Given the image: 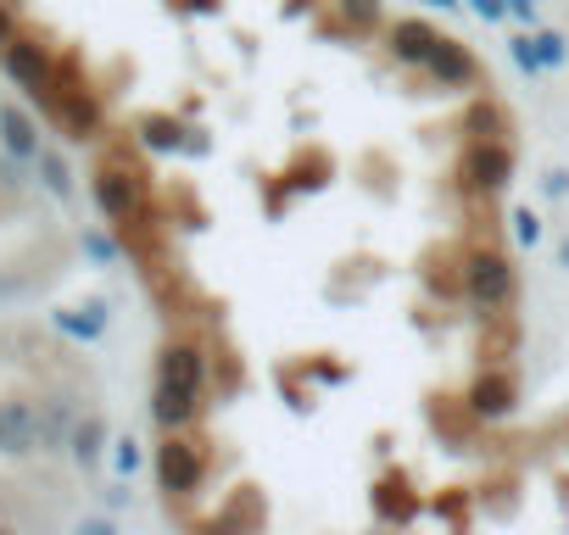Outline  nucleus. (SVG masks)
Returning a JSON list of instances; mask_svg holds the SVG:
<instances>
[{
    "label": "nucleus",
    "mask_w": 569,
    "mask_h": 535,
    "mask_svg": "<svg viewBox=\"0 0 569 535\" xmlns=\"http://www.w3.org/2000/svg\"><path fill=\"white\" fill-rule=\"evenodd\" d=\"M336 7H341V18H347L352 34H375V29L386 23V7H380V0H336Z\"/></svg>",
    "instance_id": "nucleus-20"
},
{
    "label": "nucleus",
    "mask_w": 569,
    "mask_h": 535,
    "mask_svg": "<svg viewBox=\"0 0 569 535\" xmlns=\"http://www.w3.org/2000/svg\"><path fill=\"white\" fill-rule=\"evenodd\" d=\"M458 291H463V302H469L475 313H486V319L508 313V307H513V291H519L513 256L497 251V245H486V240L469 245L463 262H458Z\"/></svg>",
    "instance_id": "nucleus-2"
},
{
    "label": "nucleus",
    "mask_w": 569,
    "mask_h": 535,
    "mask_svg": "<svg viewBox=\"0 0 569 535\" xmlns=\"http://www.w3.org/2000/svg\"><path fill=\"white\" fill-rule=\"evenodd\" d=\"M18 34H23V29H18V12L7 7V0H0V46H12Z\"/></svg>",
    "instance_id": "nucleus-29"
},
{
    "label": "nucleus",
    "mask_w": 569,
    "mask_h": 535,
    "mask_svg": "<svg viewBox=\"0 0 569 535\" xmlns=\"http://www.w3.org/2000/svg\"><path fill=\"white\" fill-rule=\"evenodd\" d=\"M508 57H513V68H519V73H530V79H536V73H547V68H541V51H536V40H530V34L508 40Z\"/></svg>",
    "instance_id": "nucleus-24"
},
{
    "label": "nucleus",
    "mask_w": 569,
    "mask_h": 535,
    "mask_svg": "<svg viewBox=\"0 0 569 535\" xmlns=\"http://www.w3.org/2000/svg\"><path fill=\"white\" fill-rule=\"evenodd\" d=\"M541 190H547V195H569V173H563V168H547V173H541Z\"/></svg>",
    "instance_id": "nucleus-30"
},
{
    "label": "nucleus",
    "mask_w": 569,
    "mask_h": 535,
    "mask_svg": "<svg viewBox=\"0 0 569 535\" xmlns=\"http://www.w3.org/2000/svg\"><path fill=\"white\" fill-rule=\"evenodd\" d=\"M469 12H475L480 23H502V18H508V0H469Z\"/></svg>",
    "instance_id": "nucleus-27"
},
{
    "label": "nucleus",
    "mask_w": 569,
    "mask_h": 535,
    "mask_svg": "<svg viewBox=\"0 0 569 535\" xmlns=\"http://www.w3.org/2000/svg\"><path fill=\"white\" fill-rule=\"evenodd\" d=\"M184 151H190V157H207V134L190 129V134H184Z\"/></svg>",
    "instance_id": "nucleus-32"
},
{
    "label": "nucleus",
    "mask_w": 569,
    "mask_h": 535,
    "mask_svg": "<svg viewBox=\"0 0 569 535\" xmlns=\"http://www.w3.org/2000/svg\"><path fill=\"white\" fill-rule=\"evenodd\" d=\"M430 424H436L452 446H469V435L480 430V418H475L469 402H430Z\"/></svg>",
    "instance_id": "nucleus-17"
},
{
    "label": "nucleus",
    "mask_w": 569,
    "mask_h": 535,
    "mask_svg": "<svg viewBox=\"0 0 569 535\" xmlns=\"http://www.w3.org/2000/svg\"><path fill=\"white\" fill-rule=\"evenodd\" d=\"M463 129H469V140H491V134H502V107H497V101H475L469 118H463Z\"/></svg>",
    "instance_id": "nucleus-21"
},
{
    "label": "nucleus",
    "mask_w": 569,
    "mask_h": 535,
    "mask_svg": "<svg viewBox=\"0 0 569 535\" xmlns=\"http://www.w3.org/2000/svg\"><path fill=\"white\" fill-rule=\"evenodd\" d=\"M84 251H90L96 262H112V256H118V240H107V234H84Z\"/></svg>",
    "instance_id": "nucleus-28"
},
{
    "label": "nucleus",
    "mask_w": 569,
    "mask_h": 535,
    "mask_svg": "<svg viewBox=\"0 0 569 535\" xmlns=\"http://www.w3.org/2000/svg\"><path fill=\"white\" fill-rule=\"evenodd\" d=\"M419 507H425V502L413 496V480H408L402 468L375 480V518H380V524H413Z\"/></svg>",
    "instance_id": "nucleus-14"
},
{
    "label": "nucleus",
    "mask_w": 569,
    "mask_h": 535,
    "mask_svg": "<svg viewBox=\"0 0 569 535\" xmlns=\"http://www.w3.org/2000/svg\"><path fill=\"white\" fill-rule=\"evenodd\" d=\"M57 330H68V335H79V341H101V330H107V302H84V307L57 313Z\"/></svg>",
    "instance_id": "nucleus-19"
},
{
    "label": "nucleus",
    "mask_w": 569,
    "mask_h": 535,
    "mask_svg": "<svg viewBox=\"0 0 569 535\" xmlns=\"http://www.w3.org/2000/svg\"><path fill=\"white\" fill-rule=\"evenodd\" d=\"M90 190H96V206L107 212V223H118L123 234L146 223V206H151V179H146V168H140V162H134L123 145H118V151H107V157L96 162Z\"/></svg>",
    "instance_id": "nucleus-1"
},
{
    "label": "nucleus",
    "mask_w": 569,
    "mask_h": 535,
    "mask_svg": "<svg viewBox=\"0 0 569 535\" xmlns=\"http://www.w3.org/2000/svg\"><path fill=\"white\" fill-rule=\"evenodd\" d=\"M157 380H173V385H190V391H207V352L196 341H168L157 352Z\"/></svg>",
    "instance_id": "nucleus-12"
},
{
    "label": "nucleus",
    "mask_w": 569,
    "mask_h": 535,
    "mask_svg": "<svg viewBox=\"0 0 569 535\" xmlns=\"http://www.w3.org/2000/svg\"><path fill=\"white\" fill-rule=\"evenodd\" d=\"M68 457L79 463V468H96L101 457H107V418H79L73 424V435H68Z\"/></svg>",
    "instance_id": "nucleus-16"
},
{
    "label": "nucleus",
    "mask_w": 569,
    "mask_h": 535,
    "mask_svg": "<svg viewBox=\"0 0 569 535\" xmlns=\"http://www.w3.org/2000/svg\"><path fill=\"white\" fill-rule=\"evenodd\" d=\"M508 184H513V145L502 134L469 140L458 157V190L463 195H502Z\"/></svg>",
    "instance_id": "nucleus-4"
},
{
    "label": "nucleus",
    "mask_w": 569,
    "mask_h": 535,
    "mask_svg": "<svg viewBox=\"0 0 569 535\" xmlns=\"http://www.w3.org/2000/svg\"><path fill=\"white\" fill-rule=\"evenodd\" d=\"M436 7H441V12H452V7H458V0H436Z\"/></svg>",
    "instance_id": "nucleus-35"
},
{
    "label": "nucleus",
    "mask_w": 569,
    "mask_h": 535,
    "mask_svg": "<svg viewBox=\"0 0 569 535\" xmlns=\"http://www.w3.org/2000/svg\"><path fill=\"white\" fill-rule=\"evenodd\" d=\"M112 463H118V474H134V468H140V441H134V435L112 441Z\"/></svg>",
    "instance_id": "nucleus-26"
},
{
    "label": "nucleus",
    "mask_w": 569,
    "mask_h": 535,
    "mask_svg": "<svg viewBox=\"0 0 569 535\" xmlns=\"http://www.w3.org/2000/svg\"><path fill=\"white\" fill-rule=\"evenodd\" d=\"M436 40H441V29L425 23V18H397V23L386 29V51H391L397 68H425L430 51H436Z\"/></svg>",
    "instance_id": "nucleus-10"
},
{
    "label": "nucleus",
    "mask_w": 569,
    "mask_h": 535,
    "mask_svg": "<svg viewBox=\"0 0 569 535\" xmlns=\"http://www.w3.org/2000/svg\"><path fill=\"white\" fill-rule=\"evenodd\" d=\"M79 529H84V535H112V518H84Z\"/></svg>",
    "instance_id": "nucleus-33"
},
{
    "label": "nucleus",
    "mask_w": 569,
    "mask_h": 535,
    "mask_svg": "<svg viewBox=\"0 0 569 535\" xmlns=\"http://www.w3.org/2000/svg\"><path fill=\"white\" fill-rule=\"evenodd\" d=\"M536 40V51H541V68H563L569 62V40L558 34V29H541V34H530Z\"/></svg>",
    "instance_id": "nucleus-23"
},
{
    "label": "nucleus",
    "mask_w": 569,
    "mask_h": 535,
    "mask_svg": "<svg viewBox=\"0 0 569 535\" xmlns=\"http://www.w3.org/2000/svg\"><path fill=\"white\" fill-rule=\"evenodd\" d=\"M40 452V407L29 396L0 402V457H34Z\"/></svg>",
    "instance_id": "nucleus-8"
},
{
    "label": "nucleus",
    "mask_w": 569,
    "mask_h": 535,
    "mask_svg": "<svg viewBox=\"0 0 569 535\" xmlns=\"http://www.w3.org/2000/svg\"><path fill=\"white\" fill-rule=\"evenodd\" d=\"M0 68H7V79L18 84V90H29L34 101H46L51 107V95H57V62H51V51L34 40V34H18L12 46H0Z\"/></svg>",
    "instance_id": "nucleus-5"
},
{
    "label": "nucleus",
    "mask_w": 569,
    "mask_h": 535,
    "mask_svg": "<svg viewBox=\"0 0 569 535\" xmlns=\"http://www.w3.org/2000/svg\"><path fill=\"white\" fill-rule=\"evenodd\" d=\"M558 268H569V234H563V245H558Z\"/></svg>",
    "instance_id": "nucleus-34"
},
{
    "label": "nucleus",
    "mask_w": 569,
    "mask_h": 535,
    "mask_svg": "<svg viewBox=\"0 0 569 535\" xmlns=\"http://www.w3.org/2000/svg\"><path fill=\"white\" fill-rule=\"evenodd\" d=\"M0 151L12 162H40V123L18 107V101H0Z\"/></svg>",
    "instance_id": "nucleus-11"
},
{
    "label": "nucleus",
    "mask_w": 569,
    "mask_h": 535,
    "mask_svg": "<svg viewBox=\"0 0 569 535\" xmlns=\"http://www.w3.org/2000/svg\"><path fill=\"white\" fill-rule=\"evenodd\" d=\"M425 73H430L441 90H475V84H480V57H475L463 40L441 34L436 51H430V62H425Z\"/></svg>",
    "instance_id": "nucleus-9"
},
{
    "label": "nucleus",
    "mask_w": 569,
    "mask_h": 535,
    "mask_svg": "<svg viewBox=\"0 0 569 535\" xmlns=\"http://www.w3.org/2000/svg\"><path fill=\"white\" fill-rule=\"evenodd\" d=\"M151 468H157V485L168 496H196L201 480H207V446L190 430H162V446H157Z\"/></svg>",
    "instance_id": "nucleus-3"
},
{
    "label": "nucleus",
    "mask_w": 569,
    "mask_h": 535,
    "mask_svg": "<svg viewBox=\"0 0 569 535\" xmlns=\"http://www.w3.org/2000/svg\"><path fill=\"white\" fill-rule=\"evenodd\" d=\"M73 407H68V396H51L46 407H40V452H62L68 446V435H73Z\"/></svg>",
    "instance_id": "nucleus-18"
},
{
    "label": "nucleus",
    "mask_w": 569,
    "mask_h": 535,
    "mask_svg": "<svg viewBox=\"0 0 569 535\" xmlns=\"http://www.w3.org/2000/svg\"><path fill=\"white\" fill-rule=\"evenodd\" d=\"M151 418H157L162 430H190V424L201 418V391L173 385V380H157V391H151Z\"/></svg>",
    "instance_id": "nucleus-13"
},
{
    "label": "nucleus",
    "mask_w": 569,
    "mask_h": 535,
    "mask_svg": "<svg viewBox=\"0 0 569 535\" xmlns=\"http://www.w3.org/2000/svg\"><path fill=\"white\" fill-rule=\"evenodd\" d=\"M134 134H140V145L146 151H184V123L173 118V112H146L140 123H134Z\"/></svg>",
    "instance_id": "nucleus-15"
},
{
    "label": "nucleus",
    "mask_w": 569,
    "mask_h": 535,
    "mask_svg": "<svg viewBox=\"0 0 569 535\" xmlns=\"http://www.w3.org/2000/svg\"><path fill=\"white\" fill-rule=\"evenodd\" d=\"M51 112H57V123H62V134H68V140H96V134H101V101H96V90L73 84L68 73H57Z\"/></svg>",
    "instance_id": "nucleus-7"
},
{
    "label": "nucleus",
    "mask_w": 569,
    "mask_h": 535,
    "mask_svg": "<svg viewBox=\"0 0 569 535\" xmlns=\"http://www.w3.org/2000/svg\"><path fill=\"white\" fill-rule=\"evenodd\" d=\"M463 402L475 407V418H480V424H502V418H513V413H519V374H513V369H502V363H486V369L469 380Z\"/></svg>",
    "instance_id": "nucleus-6"
},
{
    "label": "nucleus",
    "mask_w": 569,
    "mask_h": 535,
    "mask_svg": "<svg viewBox=\"0 0 569 535\" xmlns=\"http://www.w3.org/2000/svg\"><path fill=\"white\" fill-rule=\"evenodd\" d=\"M536 7H541V0H508V18H519V23H536Z\"/></svg>",
    "instance_id": "nucleus-31"
},
{
    "label": "nucleus",
    "mask_w": 569,
    "mask_h": 535,
    "mask_svg": "<svg viewBox=\"0 0 569 535\" xmlns=\"http://www.w3.org/2000/svg\"><path fill=\"white\" fill-rule=\"evenodd\" d=\"M508 223H513V240H519V245H536V240H541V218H536L530 206H519Z\"/></svg>",
    "instance_id": "nucleus-25"
},
{
    "label": "nucleus",
    "mask_w": 569,
    "mask_h": 535,
    "mask_svg": "<svg viewBox=\"0 0 569 535\" xmlns=\"http://www.w3.org/2000/svg\"><path fill=\"white\" fill-rule=\"evenodd\" d=\"M40 184H46L51 195H62V201H68V195H73V168H68L57 151H40Z\"/></svg>",
    "instance_id": "nucleus-22"
}]
</instances>
